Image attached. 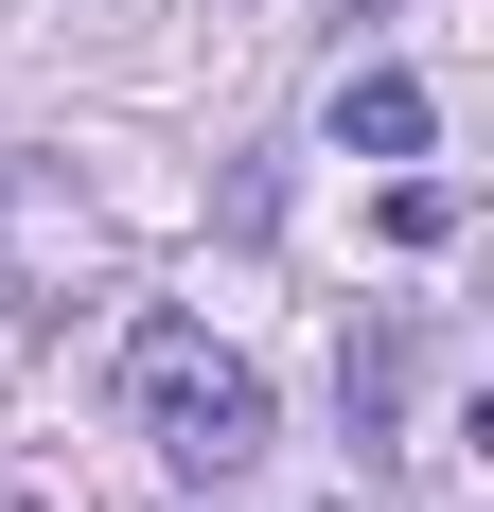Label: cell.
Returning <instances> with one entry per match:
<instances>
[{"label":"cell","instance_id":"cell-1","mask_svg":"<svg viewBox=\"0 0 494 512\" xmlns=\"http://www.w3.org/2000/svg\"><path fill=\"white\" fill-rule=\"evenodd\" d=\"M124 389H142V442L195 477V495L265 460V371H247V354H212L195 318H142V336H124Z\"/></svg>","mask_w":494,"mask_h":512},{"label":"cell","instance_id":"cell-2","mask_svg":"<svg viewBox=\"0 0 494 512\" xmlns=\"http://www.w3.org/2000/svg\"><path fill=\"white\" fill-rule=\"evenodd\" d=\"M336 407H353V460L406 442V318H353L336 336Z\"/></svg>","mask_w":494,"mask_h":512},{"label":"cell","instance_id":"cell-3","mask_svg":"<svg viewBox=\"0 0 494 512\" xmlns=\"http://www.w3.org/2000/svg\"><path fill=\"white\" fill-rule=\"evenodd\" d=\"M424 71H336V159H424Z\"/></svg>","mask_w":494,"mask_h":512},{"label":"cell","instance_id":"cell-4","mask_svg":"<svg viewBox=\"0 0 494 512\" xmlns=\"http://www.w3.org/2000/svg\"><path fill=\"white\" fill-rule=\"evenodd\" d=\"M371 230H389V248H442L459 195H442V177H389V195H371Z\"/></svg>","mask_w":494,"mask_h":512},{"label":"cell","instance_id":"cell-5","mask_svg":"<svg viewBox=\"0 0 494 512\" xmlns=\"http://www.w3.org/2000/svg\"><path fill=\"white\" fill-rule=\"evenodd\" d=\"M353 18H389V0H353Z\"/></svg>","mask_w":494,"mask_h":512}]
</instances>
